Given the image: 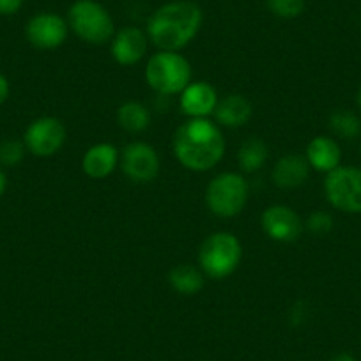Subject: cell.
Returning a JSON list of instances; mask_svg holds the SVG:
<instances>
[{
	"label": "cell",
	"mask_w": 361,
	"mask_h": 361,
	"mask_svg": "<svg viewBox=\"0 0 361 361\" xmlns=\"http://www.w3.org/2000/svg\"><path fill=\"white\" fill-rule=\"evenodd\" d=\"M173 154L185 169L206 172L224 158L225 138L211 121L190 119L173 135Z\"/></svg>",
	"instance_id": "1"
},
{
	"label": "cell",
	"mask_w": 361,
	"mask_h": 361,
	"mask_svg": "<svg viewBox=\"0 0 361 361\" xmlns=\"http://www.w3.org/2000/svg\"><path fill=\"white\" fill-rule=\"evenodd\" d=\"M202 25V11L188 0H177L161 6L147 23L149 39L163 51L185 48Z\"/></svg>",
	"instance_id": "2"
},
{
	"label": "cell",
	"mask_w": 361,
	"mask_h": 361,
	"mask_svg": "<svg viewBox=\"0 0 361 361\" xmlns=\"http://www.w3.org/2000/svg\"><path fill=\"white\" fill-rule=\"evenodd\" d=\"M145 80L158 94H180L192 83V66L177 51H159L145 66Z\"/></svg>",
	"instance_id": "3"
},
{
	"label": "cell",
	"mask_w": 361,
	"mask_h": 361,
	"mask_svg": "<svg viewBox=\"0 0 361 361\" xmlns=\"http://www.w3.org/2000/svg\"><path fill=\"white\" fill-rule=\"evenodd\" d=\"M243 248L239 239L231 232H214L202 243L199 262L202 271L211 279H225L238 269Z\"/></svg>",
	"instance_id": "4"
},
{
	"label": "cell",
	"mask_w": 361,
	"mask_h": 361,
	"mask_svg": "<svg viewBox=\"0 0 361 361\" xmlns=\"http://www.w3.org/2000/svg\"><path fill=\"white\" fill-rule=\"evenodd\" d=\"M248 200V183L234 172H225L214 177L206 190V204L213 214L232 218L241 213Z\"/></svg>",
	"instance_id": "5"
},
{
	"label": "cell",
	"mask_w": 361,
	"mask_h": 361,
	"mask_svg": "<svg viewBox=\"0 0 361 361\" xmlns=\"http://www.w3.org/2000/svg\"><path fill=\"white\" fill-rule=\"evenodd\" d=\"M69 25L80 39L103 44L114 36V22L106 9L94 0H78L69 9Z\"/></svg>",
	"instance_id": "6"
},
{
	"label": "cell",
	"mask_w": 361,
	"mask_h": 361,
	"mask_svg": "<svg viewBox=\"0 0 361 361\" xmlns=\"http://www.w3.org/2000/svg\"><path fill=\"white\" fill-rule=\"evenodd\" d=\"M324 193L328 202L342 213H361V169L336 166L326 176Z\"/></svg>",
	"instance_id": "7"
},
{
	"label": "cell",
	"mask_w": 361,
	"mask_h": 361,
	"mask_svg": "<svg viewBox=\"0 0 361 361\" xmlns=\"http://www.w3.org/2000/svg\"><path fill=\"white\" fill-rule=\"evenodd\" d=\"M66 142V128L55 117H41L30 123L27 128L23 144L32 152L34 156L39 158H48L54 156Z\"/></svg>",
	"instance_id": "8"
},
{
	"label": "cell",
	"mask_w": 361,
	"mask_h": 361,
	"mask_svg": "<svg viewBox=\"0 0 361 361\" xmlns=\"http://www.w3.org/2000/svg\"><path fill=\"white\" fill-rule=\"evenodd\" d=\"M121 169L133 183H149L159 172L158 152L149 144L133 142L124 147Z\"/></svg>",
	"instance_id": "9"
},
{
	"label": "cell",
	"mask_w": 361,
	"mask_h": 361,
	"mask_svg": "<svg viewBox=\"0 0 361 361\" xmlns=\"http://www.w3.org/2000/svg\"><path fill=\"white\" fill-rule=\"evenodd\" d=\"M68 37V25L64 20L54 13L36 15L27 25V39L39 50L59 48Z\"/></svg>",
	"instance_id": "10"
},
{
	"label": "cell",
	"mask_w": 361,
	"mask_h": 361,
	"mask_svg": "<svg viewBox=\"0 0 361 361\" xmlns=\"http://www.w3.org/2000/svg\"><path fill=\"white\" fill-rule=\"evenodd\" d=\"M262 228L273 241L293 243L303 231L301 218L287 206H271L262 213Z\"/></svg>",
	"instance_id": "11"
},
{
	"label": "cell",
	"mask_w": 361,
	"mask_h": 361,
	"mask_svg": "<svg viewBox=\"0 0 361 361\" xmlns=\"http://www.w3.org/2000/svg\"><path fill=\"white\" fill-rule=\"evenodd\" d=\"M218 94L213 85L206 82H192L180 92V110L192 119H206L214 114Z\"/></svg>",
	"instance_id": "12"
},
{
	"label": "cell",
	"mask_w": 361,
	"mask_h": 361,
	"mask_svg": "<svg viewBox=\"0 0 361 361\" xmlns=\"http://www.w3.org/2000/svg\"><path fill=\"white\" fill-rule=\"evenodd\" d=\"M147 51V37L137 27H126L121 30L112 43V57L121 66H133Z\"/></svg>",
	"instance_id": "13"
},
{
	"label": "cell",
	"mask_w": 361,
	"mask_h": 361,
	"mask_svg": "<svg viewBox=\"0 0 361 361\" xmlns=\"http://www.w3.org/2000/svg\"><path fill=\"white\" fill-rule=\"evenodd\" d=\"M119 151L112 144H96L83 154L82 169L92 179H105L116 170Z\"/></svg>",
	"instance_id": "14"
},
{
	"label": "cell",
	"mask_w": 361,
	"mask_h": 361,
	"mask_svg": "<svg viewBox=\"0 0 361 361\" xmlns=\"http://www.w3.org/2000/svg\"><path fill=\"white\" fill-rule=\"evenodd\" d=\"M308 172H310V165H308L307 158L298 154H287L276 161L275 169H273V180L279 188H298L307 180Z\"/></svg>",
	"instance_id": "15"
},
{
	"label": "cell",
	"mask_w": 361,
	"mask_h": 361,
	"mask_svg": "<svg viewBox=\"0 0 361 361\" xmlns=\"http://www.w3.org/2000/svg\"><path fill=\"white\" fill-rule=\"evenodd\" d=\"M340 159H342V151H340V145L333 138L315 137L308 144L307 161L317 172L329 173L336 166H340Z\"/></svg>",
	"instance_id": "16"
},
{
	"label": "cell",
	"mask_w": 361,
	"mask_h": 361,
	"mask_svg": "<svg viewBox=\"0 0 361 361\" xmlns=\"http://www.w3.org/2000/svg\"><path fill=\"white\" fill-rule=\"evenodd\" d=\"M253 106L245 96L231 94L218 102L214 109L216 121L225 128H241L252 119Z\"/></svg>",
	"instance_id": "17"
},
{
	"label": "cell",
	"mask_w": 361,
	"mask_h": 361,
	"mask_svg": "<svg viewBox=\"0 0 361 361\" xmlns=\"http://www.w3.org/2000/svg\"><path fill=\"white\" fill-rule=\"evenodd\" d=\"M169 282L176 293L193 296L204 287V275L202 271L193 267L192 264H183L170 271Z\"/></svg>",
	"instance_id": "18"
},
{
	"label": "cell",
	"mask_w": 361,
	"mask_h": 361,
	"mask_svg": "<svg viewBox=\"0 0 361 361\" xmlns=\"http://www.w3.org/2000/svg\"><path fill=\"white\" fill-rule=\"evenodd\" d=\"M117 123L130 133H142L151 124V112L142 103L128 102L117 110Z\"/></svg>",
	"instance_id": "19"
},
{
	"label": "cell",
	"mask_w": 361,
	"mask_h": 361,
	"mask_svg": "<svg viewBox=\"0 0 361 361\" xmlns=\"http://www.w3.org/2000/svg\"><path fill=\"white\" fill-rule=\"evenodd\" d=\"M238 159L245 172H257L267 159V145L259 138H250L239 149Z\"/></svg>",
	"instance_id": "20"
},
{
	"label": "cell",
	"mask_w": 361,
	"mask_h": 361,
	"mask_svg": "<svg viewBox=\"0 0 361 361\" xmlns=\"http://www.w3.org/2000/svg\"><path fill=\"white\" fill-rule=\"evenodd\" d=\"M329 128L336 137L343 140H353L361 133V121L350 110H336L329 116Z\"/></svg>",
	"instance_id": "21"
},
{
	"label": "cell",
	"mask_w": 361,
	"mask_h": 361,
	"mask_svg": "<svg viewBox=\"0 0 361 361\" xmlns=\"http://www.w3.org/2000/svg\"><path fill=\"white\" fill-rule=\"evenodd\" d=\"M25 144L18 140H4L0 144V165L4 166H15L18 165L20 161L25 156Z\"/></svg>",
	"instance_id": "22"
},
{
	"label": "cell",
	"mask_w": 361,
	"mask_h": 361,
	"mask_svg": "<svg viewBox=\"0 0 361 361\" xmlns=\"http://www.w3.org/2000/svg\"><path fill=\"white\" fill-rule=\"evenodd\" d=\"M267 8L280 18H296L305 11V0H267Z\"/></svg>",
	"instance_id": "23"
},
{
	"label": "cell",
	"mask_w": 361,
	"mask_h": 361,
	"mask_svg": "<svg viewBox=\"0 0 361 361\" xmlns=\"http://www.w3.org/2000/svg\"><path fill=\"white\" fill-rule=\"evenodd\" d=\"M308 231L314 232V234H328L333 228V218L331 214H328L326 211H315V213L310 214L307 221Z\"/></svg>",
	"instance_id": "24"
},
{
	"label": "cell",
	"mask_w": 361,
	"mask_h": 361,
	"mask_svg": "<svg viewBox=\"0 0 361 361\" xmlns=\"http://www.w3.org/2000/svg\"><path fill=\"white\" fill-rule=\"evenodd\" d=\"M22 4L23 0H0V15H15Z\"/></svg>",
	"instance_id": "25"
},
{
	"label": "cell",
	"mask_w": 361,
	"mask_h": 361,
	"mask_svg": "<svg viewBox=\"0 0 361 361\" xmlns=\"http://www.w3.org/2000/svg\"><path fill=\"white\" fill-rule=\"evenodd\" d=\"M9 90H11V87H9L8 78L0 73V105L6 103V99L9 98Z\"/></svg>",
	"instance_id": "26"
},
{
	"label": "cell",
	"mask_w": 361,
	"mask_h": 361,
	"mask_svg": "<svg viewBox=\"0 0 361 361\" xmlns=\"http://www.w3.org/2000/svg\"><path fill=\"white\" fill-rule=\"evenodd\" d=\"M6 186H8V177H6L4 170L0 169V197L6 192Z\"/></svg>",
	"instance_id": "27"
},
{
	"label": "cell",
	"mask_w": 361,
	"mask_h": 361,
	"mask_svg": "<svg viewBox=\"0 0 361 361\" xmlns=\"http://www.w3.org/2000/svg\"><path fill=\"white\" fill-rule=\"evenodd\" d=\"M331 361H356V360H354V356H350V354L342 353V354H338V356L333 357Z\"/></svg>",
	"instance_id": "28"
},
{
	"label": "cell",
	"mask_w": 361,
	"mask_h": 361,
	"mask_svg": "<svg viewBox=\"0 0 361 361\" xmlns=\"http://www.w3.org/2000/svg\"><path fill=\"white\" fill-rule=\"evenodd\" d=\"M357 105H360L361 109V87H360V92H357Z\"/></svg>",
	"instance_id": "29"
}]
</instances>
